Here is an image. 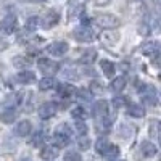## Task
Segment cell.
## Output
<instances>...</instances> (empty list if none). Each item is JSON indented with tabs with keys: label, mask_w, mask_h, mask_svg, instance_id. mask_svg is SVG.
Instances as JSON below:
<instances>
[{
	"label": "cell",
	"mask_w": 161,
	"mask_h": 161,
	"mask_svg": "<svg viewBox=\"0 0 161 161\" xmlns=\"http://www.w3.org/2000/svg\"><path fill=\"white\" fill-rule=\"evenodd\" d=\"M142 100H143V103H145V105L155 106V105L158 103V100H156V95H155V89H153L152 92H148V95H143V97H142Z\"/></svg>",
	"instance_id": "484cf974"
},
{
	"label": "cell",
	"mask_w": 161,
	"mask_h": 161,
	"mask_svg": "<svg viewBox=\"0 0 161 161\" xmlns=\"http://www.w3.org/2000/svg\"><path fill=\"white\" fill-rule=\"evenodd\" d=\"M118 155H119V148H118L116 145H110L108 150L105 152V156H106V158H116Z\"/></svg>",
	"instance_id": "f1b7e54d"
},
{
	"label": "cell",
	"mask_w": 161,
	"mask_h": 161,
	"mask_svg": "<svg viewBox=\"0 0 161 161\" xmlns=\"http://www.w3.org/2000/svg\"><path fill=\"white\" fill-rule=\"evenodd\" d=\"M57 156H58V150L55 147H45V148H42V152H40V158L45 159V161H52Z\"/></svg>",
	"instance_id": "9a60e30c"
},
{
	"label": "cell",
	"mask_w": 161,
	"mask_h": 161,
	"mask_svg": "<svg viewBox=\"0 0 161 161\" xmlns=\"http://www.w3.org/2000/svg\"><path fill=\"white\" fill-rule=\"evenodd\" d=\"M13 63H15L16 68H24V66H29V60L23 58V57H15L13 58Z\"/></svg>",
	"instance_id": "83f0119b"
},
{
	"label": "cell",
	"mask_w": 161,
	"mask_h": 161,
	"mask_svg": "<svg viewBox=\"0 0 161 161\" xmlns=\"http://www.w3.org/2000/svg\"><path fill=\"white\" fill-rule=\"evenodd\" d=\"M15 118H16V110H13V108H8V110H5L2 114H0L2 123H7V124L13 123V121H15Z\"/></svg>",
	"instance_id": "d6986e66"
},
{
	"label": "cell",
	"mask_w": 161,
	"mask_h": 161,
	"mask_svg": "<svg viewBox=\"0 0 161 161\" xmlns=\"http://www.w3.org/2000/svg\"><path fill=\"white\" fill-rule=\"evenodd\" d=\"M18 28V21L15 15H8L7 18H3L2 24H0V29H2L5 34H13Z\"/></svg>",
	"instance_id": "52a82bcc"
},
{
	"label": "cell",
	"mask_w": 161,
	"mask_h": 161,
	"mask_svg": "<svg viewBox=\"0 0 161 161\" xmlns=\"http://www.w3.org/2000/svg\"><path fill=\"white\" fill-rule=\"evenodd\" d=\"M53 143L58 148H63V147L69 143V132H68V126L66 124H61L60 127H57V132L53 136Z\"/></svg>",
	"instance_id": "7a4b0ae2"
},
{
	"label": "cell",
	"mask_w": 161,
	"mask_h": 161,
	"mask_svg": "<svg viewBox=\"0 0 161 161\" xmlns=\"http://www.w3.org/2000/svg\"><path fill=\"white\" fill-rule=\"evenodd\" d=\"M37 24H39V18H29L28 19V23H26V28H28L29 31H34V29H37Z\"/></svg>",
	"instance_id": "d6a6232c"
},
{
	"label": "cell",
	"mask_w": 161,
	"mask_h": 161,
	"mask_svg": "<svg viewBox=\"0 0 161 161\" xmlns=\"http://www.w3.org/2000/svg\"><path fill=\"white\" fill-rule=\"evenodd\" d=\"M100 68H102L103 74L108 77V79H111V77L114 76V73H116L114 63H111V61H108V60H102V61H100Z\"/></svg>",
	"instance_id": "8fae6325"
},
{
	"label": "cell",
	"mask_w": 161,
	"mask_h": 161,
	"mask_svg": "<svg viewBox=\"0 0 161 161\" xmlns=\"http://www.w3.org/2000/svg\"><path fill=\"white\" fill-rule=\"evenodd\" d=\"M100 39L103 40V42H106V44H116L118 34H116V32H103Z\"/></svg>",
	"instance_id": "4316f807"
},
{
	"label": "cell",
	"mask_w": 161,
	"mask_h": 161,
	"mask_svg": "<svg viewBox=\"0 0 161 161\" xmlns=\"http://www.w3.org/2000/svg\"><path fill=\"white\" fill-rule=\"evenodd\" d=\"M76 129H77V132H79V136H86L87 134V124L84 123V121H77L76 123Z\"/></svg>",
	"instance_id": "4dcf8cb0"
},
{
	"label": "cell",
	"mask_w": 161,
	"mask_h": 161,
	"mask_svg": "<svg viewBox=\"0 0 161 161\" xmlns=\"http://www.w3.org/2000/svg\"><path fill=\"white\" fill-rule=\"evenodd\" d=\"M77 143H79V148H80V150H87L89 147H90V140H89L87 137H80Z\"/></svg>",
	"instance_id": "e575fe53"
},
{
	"label": "cell",
	"mask_w": 161,
	"mask_h": 161,
	"mask_svg": "<svg viewBox=\"0 0 161 161\" xmlns=\"http://www.w3.org/2000/svg\"><path fill=\"white\" fill-rule=\"evenodd\" d=\"M71 116L74 119H77V121H84L86 116H87V113H86V110L82 108V106H76V108L71 110Z\"/></svg>",
	"instance_id": "cb8c5ba5"
},
{
	"label": "cell",
	"mask_w": 161,
	"mask_h": 161,
	"mask_svg": "<svg viewBox=\"0 0 161 161\" xmlns=\"http://www.w3.org/2000/svg\"><path fill=\"white\" fill-rule=\"evenodd\" d=\"M31 2H32V3H42L44 0H31Z\"/></svg>",
	"instance_id": "f35d334b"
},
{
	"label": "cell",
	"mask_w": 161,
	"mask_h": 161,
	"mask_svg": "<svg viewBox=\"0 0 161 161\" xmlns=\"http://www.w3.org/2000/svg\"><path fill=\"white\" fill-rule=\"evenodd\" d=\"M127 113H129V116H132V118H143V116H145L143 106H142V105H137V103L129 105V106H127Z\"/></svg>",
	"instance_id": "5bb4252c"
},
{
	"label": "cell",
	"mask_w": 161,
	"mask_h": 161,
	"mask_svg": "<svg viewBox=\"0 0 161 161\" xmlns=\"http://www.w3.org/2000/svg\"><path fill=\"white\" fill-rule=\"evenodd\" d=\"M68 48H69L68 44L63 42V40H58V42L50 44L47 47V52L50 53V55H53V57H63L64 53H68Z\"/></svg>",
	"instance_id": "5b68a950"
},
{
	"label": "cell",
	"mask_w": 161,
	"mask_h": 161,
	"mask_svg": "<svg viewBox=\"0 0 161 161\" xmlns=\"http://www.w3.org/2000/svg\"><path fill=\"white\" fill-rule=\"evenodd\" d=\"M77 97H79L80 100L89 102V100L92 98V93H90L89 90H86V89H80V90H77Z\"/></svg>",
	"instance_id": "1f68e13d"
},
{
	"label": "cell",
	"mask_w": 161,
	"mask_h": 161,
	"mask_svg": "<svg viewBox=\"0 0 161 161\" xmlns=\"http://www.w3.org/2000/svg\"><path fill=\"white\" fill-rule=\"evenodd\" d=\"M113 105H114V108H121V106L127 105V98L126 97H116L113 100Z\"/></svg>",
	"instance_id": "836d02e7"
},
{
	"label": "cell",
	"mask_w": 161,
	"mask_h": 161,
	"mask_svg": "<svg viewBox=\"0 0 161 161\" xmlns=\"http://www.w3.org/2000/svg\"><path fill=\"white\" fill-rule=\"evenodd\" d=\"M110 126H111V121L108 119V116L98 118V121H97V127H98L100 132H108V130H110Z\"/></svg>",
	"instance_id": "ffe728a7"
},
{
	"label": "cell",
	"mask_w": 161,
	"mask_h": 161,
	"mask_svg": "<svg viewBox=\"0 0 161 161\" xmlns=\"http://www.w3.org/2000/svg\"><path fill=\"white\" fill-rule=\"evenodd\" d=\"M140 152H142V155L145 156V158H152V156H155L156 155V147L152 143V142H142V145H140Z\"/></svg>",
	"instance_id": "4fadbf2b"
},
{
	"label": "cell",
	"mask_w": 161,
	"mask_h": 161,
	"mask_svg": "<svg viewBox=\"0 0 161 161\" xmlns=\"http://www.w3.org/2000/svg\"><path fill=\"white\" fill-rule=\"evenodd\" d=\"M44 142H45V132H44V130L34 132V136H32V139H31V143H32L34 147H40Z\"/></svg>",
	"instance_id": "44dd1931"
},
{
	"label": "cell",
	"mask_w": 161,
	"mask_h": 161,
	"mask_svg": "<svg viewBox=\"0 0 161 161\" xmlns=\"http://www.w3.org/2000/svg\"><path fill=\"white\" fill-rule=\"evenodd\" d=\"M95 57H97V52L95 50H87V52H84V55H82V58H80V61L86 63V64H90L93 60H95Z\"/></svg>",
	"instance_id": "d4e9b609"
},
{
	"label": "cell",
	"mask_w": 161,
	"mask_h": 161,
	"mask_svg": "<svg viewBox=\"0 0 161 161\" xmlns=\"http://www.w3.org/2000/svg\"><path fill=\"white\" fill-rule=\"evenodd\" d=\"M58 21H60V15H58L57 11H50V13H47V15L44 16V19H42L44 28H45V29L53 28V26H55Z\"/></svg>",
	"instance_id": "30bf717a"
},
{
	"label": "cell",
	"mask_w": 161,
	"mask_h": 161,
	"mask_svg": "<svg viewBox=\"0 0 161 161\" xmlns=\"http://www.w3.org/2000/svg\"><path fill=\"white\" fill-rule=\"evenodd\" d=\"M57 105L53 103V102H45L40 105V108H39V116L42 118V119H50L57 114Z\"/></svg>",
	"instance_id": "8992f818"
},
{
	"label": "cell",
	"mask_w": 161,
	"mask_h": 161,
	"mask_svg": "<svg viewBox=\"0 0 161 161\" xmlns=\"http://www.w3.org/2000/svg\"><path fill=\"white\" fill-rule=\"evenodd\" d=\"M53 86H55V80H53V77H50V76H47V77H44V79L39 80V89H40V90H48V89H52Z\"/></svg>",
	"instance_id": "603a6c76"
},
{
	"label": "cell",
	"mask_w": 161,
	"mask_h": 161,
	"mask_svg": "<svg viewBox=\"0 0 161 161\" xmlns=\"http://www.w3.org/2000/svg\"><path fill=\"white\" fill-rule=\"evenodd\" d=\"M74 92H76V89L71 84H60L58 86V95L63 98H68V97L74 95Z\"/></svg>",
	"instance_id": "2e32d148"
},
{
	"label": "cell",
	"mask_w": 161,
	"mask_h": 161,
	"mask_svg": "<svg viewBox=\"0 0 161 161\" xmlns=\"http://www.w3.org/2000/svg\"><path fill=\"white\" fill-rule=\"evenodd\" d=\"M108 2H110V0H95V3H97V5H106Z\"/></svg>",
	"instance_id": "74e56055"
},
{
	"label": "cell",
	"mask_w": 161,
	"mask_h": 161,
	"mask_svg": "<svg viewBox=\"0 0 161 161\" xmlns=\"http://www.w3.org/2000/svg\"><path fill=\"white\" fill-rule=\"evenodd\" d=\"M142 53L147 55V57L155 58V57H158V53H159V45L156 42H145L142 45Z\"/></svg>",
	"instance_id": "9c48e42d"
},
{
	"label": "cell",
	"mask_w": 161,
	"mask_h": 161,
	"mask_svg": "<svg viewBox=\"0 0 161 161\" xmlns=\"http://www.w3.org/2000/svg\"><path fill=\"white\" fill-rule=\"evenodd\" d=\"M108 110H110V103L106 100H98L95 105H93V114H95V118L108 116Z\"/></svg>",
	"instance_id": "ba28073f"
},
{
	"label": "cell",
	"mask_w": 161,
	"mask_h": 161,
	"mask_svg": "<svg viewBox=\"0 0 161 161\" xmlns=\"http://www.w3.org/2000/svg\"><path fill=\"white\" fill-rule=\"evenodd\" d=\"M18 80L21 84H32L36 80V74L32 71H24V73H19L18 74Z\"/></svg>",
	"instance_id": "e0dca14e"
},
{
	"label": "cell",
	"mask_w": 161,
	"mask_h": 161,
	"mask_svg": "<svg viewBox=\"0 0 161 161\" xmlns=\"http://www.w3.org/2000/svg\"><path fill=\"white\" fill-rule=\"evenodd\" d=\"M37 66H39V69L42 71L45 76H53L58 71V63L52 61L50 58H39Z\"/></svg>",
	"instance_id": "3957f363"
},
{
	"label": "cell",
	"mask_w": 161,
	"mask_h": 161,
	"mask_svg": "<svg viewBox=\"0 0 161 161\" xmlns=\"http://www.w3.org/2000/svg\"><path fill=\"white\" fill-rule=\"evenodd\" d=\"M90 87H92V90H95L97 93H102V90H103V87H102L98 82H92V86H90Z\"/></svg>",
	"instance_id": "d590c367"
},
{
	"label": "cell",
	"mask_w": 161,
	"mask_h": 161,
	"mask_svg": "<svg viewBox=\"0 0 161 161\" xmlns=\"http://www.w3.org/2000/svg\"><path fill=\"white\" fill-rule=\"evenodd\" d=\"M152 137H158V123H153L152 124Z\"/></svg>",
	"instance_id": "8d00e7d4"
},
{
	"label": "cell",
	"mask_w": 161,
	"mask_h": 161,
	"mask_svg": "<svg viewBox=\"0 0 161 161\" xmlns=\"http://www.w3.org/2000/svg\"><path fill=\"white\" fill-rule=\"evenodd\" d=\"M31 130H32V126H31L29 121H19V124H18V126H16V129H15L16 136H19V137H26V136H29Z\"/></svg>",
	"instance_id": "7c38bea8"
},
{
	"label": "cell",
	"mask_w": 161,
	"mask_h": 161,
	"mask_svg": "<svg viewBox=\"0 0 161 161\" xmlns=\"http://www.w3.org/2000/svg\"><path fill=\"white\" fill-rule=\"evenodd\" d=\"M108 147H110V142L106 140L105 137H102V139H98V140H97V143H95V150H97V153L105 155V152L108 150Z\"/></svg>",
	"instance_id": "7402d4cb"
},
{
	"label": "cell",
	"mask_w": 161,
	"mask_h": 161,
	"mask_svg": "<svg viewBox=\"0 0 161 161\" xmlns=\"http://www.w3.org/2000/svg\"><path fill=\"white\" fill-rule=\"evenodd\" d=\"M73 36H74V39L77 40V42H92L93 40V32H92L90 28H87V26L76 28Z\"/></svg>",
	"instance_id": "277c9868"
},
{
	"label": "cell",
	"mask_w": 161,
	"mask_h": 161,
	"mask_svg": "<svg viewBox=\"0 0 161 161\" xmlns=\"http://www.w3.org/2000/svg\"><path fill=\"white\" fill-rule=\"evenodd\" d=\"M95 23L100 26V28L111 29V28H116V26L121 24V19L114 15H110V13H103V15H98L95 18Z\"/></svg>",
	"instance_id": "6da1fadb"
},
{
	"label": "cell",
	"mask_w": 161,
	"mask_h": 161,
	"mask_svg": "<svg viewBox=\"0 0 161 161\" xmlns=\"http://www.w3.org/2000/svg\"><path fill=\"white\" fill-rule=\"evenodd\" d=\"M64 161H82V158L77 152H68L64 155Z\"/></svg>",
	"instance_id": "f546056e"
},
{
	"label": "cell",
	"mask_w": 161,
	"mask_h": 161,
	"mask_svg": "<svg viewBox=\"0 0 161 161\" xmlns=\"http://www.w3.org/2000/svg\"><path fill=\"white\" fill-rule=\"evenodd\" d=\"M126 84H127L126 77H124V76H119V77L113 79V82H111V89H113L114 92H123V89L126 87Z\"/></svg>",
	"instance_id": "ac0fdd59"
}]
</instances>
